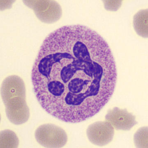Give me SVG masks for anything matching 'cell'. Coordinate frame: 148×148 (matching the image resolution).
I'll list each match as a JSON object with an SVG mask.
<instances>
[{
    "label": "cell",
    "mask_w": 148,
    "mask_h": 148,
    "mask_svg": "<svg viewBox=\"0 0 148 148\" xmlns=\"http://www.w3.org/2000/svg\"><path fill=\"white\" fill-rule=\"evenodd\" d=\"M2 99L7 117L14 125L26 123L30 117V110L26 101L24 82L17 75L7 77L2 85Z\"/></svg>",
    "instance_id": "7a4b0ae2"
},
{
    "label": "cell",
    "mask_w": 148,
    "mask_h": 148,
    "mask_svg": "<svg viewBox=\"0 0 148 148\" xmlns=\"http://www.w3.org/2000/svg\"><path fill=\"white\" fill-rule=\"evenodd\" d=\"M87 134L90 142L96 145L103 146L110 143L114 136V128L108 121H98L89 125Z\"/></svg>",
    "instance_id": "277c9868"
},
{
    "label": "cell",
    "mask_w": 148,
    "mask_h": 148,
    "mask_svg": "<svg viewBox=\"0 0 148 148\" xmlns=\"http://www.w3.org/2000/svg\"><path fill=\"white\" fill-rule=\"evenodd\" d=\"M36 141L44 147L60 148L65 145L67 136L61 127L50 123L40 125L35 132Z\"/></svg>",
    "instance_id": "3957f363"
},
{
    "label": "cell",
    "mask_w": 148,
    "mask_h": 148,
    "mask_svg": "<svg viewBox=\"0 0 148 148\" xmlns=\"http://www.w3.org/2000/svg\"><path fill=\"white\" fill-rule=\"evenodd\" d=\"M146 127L138 130L134 138L135 145L139 147H147V129Z\"/></svg>",
    "instance_id": "52a82bcc"
},
{
    "label": "cell",
    "mask_w": 148,
    "mask_h": 148,
    "mask_svg": "<svg viewBox=\"0 0 148 148\" xmlns=\"http://www.w3.org/2000/svg\"><path fill=\"white\" fill-rule=\"evenodd\" d=\"M42 108L70 123L84 121L101 110L116 86L117 69L107 42L85 25H67L41 45L31 74Z\"/></svg>",
    "instance_id": "6da1fadb"
},
{
    "label": "cell",
    "mask_w": 148,
    "mask_h": 148,
    "mask_svg": "<svg viewBox=\"0 0 148 148\" xmlns=\"http://www.w3.org/2000/svg\"><path fill=\"white\" fill-rule=\"evenodd\" d=\"M1 148H17L19 145V138L13 131L4 130L1 133Z\"/></svg>",
    "instance_id": "8992f818"
},
{
    "label": "cell",
    "mask_w": 148,
    "mask_h": 148,
    "mask_svg": "<svg viewBox=\"0 0 148 148\" xmlns=\"http://www.w3.org/2000/svg\"><path fill=\"white\" fill-rule=\"evenodd\" d=\"M105 119L117 130L128 131L137 123L135 117L133 114L117 107L108 112Z\"/></svg>",
    "instance_id": "5b68a950"
}]
</instances>
